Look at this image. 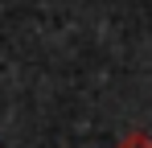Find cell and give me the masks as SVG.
Returning <instances> with one entry per match:
<instances>
[{"mask_svg":"<svg viewBox=\"0 0 152 148\" xmlns=\"http://www.w3.org/2000/svg\"><path fill=\"white\" fill-rule=\"evenodd\" d=\"M144 144H148V140H144V136H132V140H127L124 148H144Z\"/></svg>","mask_w":152,"mask_h":148,"instance_id":"cell-1","label":"cell"}]
</instances>
